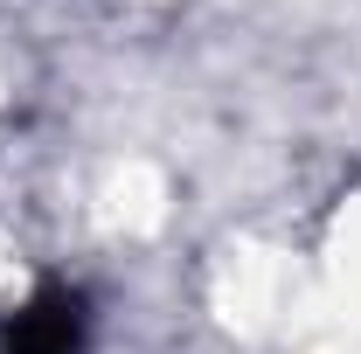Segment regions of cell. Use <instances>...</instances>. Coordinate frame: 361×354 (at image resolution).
Returning a JSON list of instances; mask_svg holds the SVG:
<instances>
[{
  "label": "cell",
  "mask_w": 361,
  "mask_h": 354,
  "mask_svg": "<svg viewBox=\"0 0 361 354\" xmlns=\"http://www.w3.org/2000/svg\"><path fill=\"white\" fill-rule=\"evenodd\" d=\"M84 334H90L84 299L63 292V285H49V292H35L28 306L14 312V326H7V354H84Z\"/></svg>",
  "instance_id": "cell-1"
}]
</instances>
